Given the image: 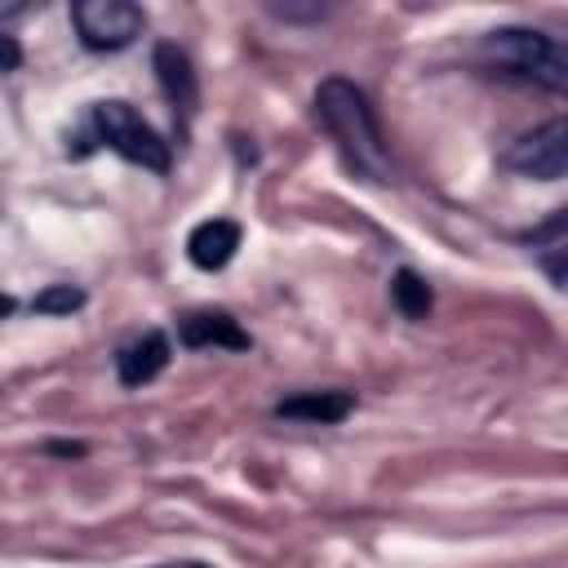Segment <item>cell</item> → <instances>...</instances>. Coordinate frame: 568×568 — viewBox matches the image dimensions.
I'll list each match as a JSON object with an SVG mask.
<instances>
[{
    "mask_svg": "<svg viewBox=\"0 0 568 568\" xmlns=\"http://www.w3.org/2000/svg\"><path fill=\"white\" fill-rule=\"evenodd\" d=\"M315 120L328 129V138L337 142V151L346 155V164L359 178H373V182H390L395 178L382 124H377L373 102H368V93L359 84H351L346 75L320 80V89H315Z\"/></svg>",
    "mask_w": 568,
    "mask_h": 568,
    "instance_id": "obj_1",
    "label": "cell"
},
{
    "mask_svg": "<svg viewBox=\"0 0 568 568\" xmlns=\"http://www.w3.org/2000/svg\"><path fill=\"white\" fill-rule=\"evenodd\" d=\"M93 146H106V151H115L120 160L142 164V169H151V173H169V164H173L169 142H164L129 102H120V98H106V102H93V106H89L84 138H80V146H75L71 155H89Z\"/></svg>",
    "mask_w": 568,
    "mask_h": 568,
    "instance_id": "obj_2",
    "label": "cell"
},
{
    "mask_svg": "<svg viewBox=\"0 0 568 568\" xmlns=\"http://www.w3.org/2000/svg\"><path fill=\"white\" fill-rule=\"evenodd\" d=\"M479 53L501 71V75H515V80H528L537 89H550V93H564L568 84V53L555 36L546 31H532V27H497L484 36Z\"/></svg>",
    "mask_w": 568,
    "mask_h": 568,
    "instance_id": "obj_3",
    "label": "cell"
},
{
    "mask_svg": "<svg viewBox=\"0 0 568 568\" xmlns=\"http://www.w3.org/2000/svg\"><path fill=\"white\" fill-rule=\"evenodd\" d=\"M71 27L89 53H120L142 36L146 9L129 0H80L71 4Z\"/></svg>",
    "mask_w": 568,
    "mask_h": 568,
    "instance_id": "obj_4",
    "label": "cell"
},
{
    "mask_svg": "<svg viewBox=\"0 0 568 568\" xmlns=\"http://www.w3.org/2000/svg\"><path fill=\"white\" fill-rule=\"evenodd\" d=\"M501 164L524 173V178H537V182H559L568 173V129H564V120H546L532 133L515 138L506 146Z\"/></svg>",
    "mask_w": 568,
    "mask_h": 568,
    "instance_id": "obj_5",
    "label": "cell"
},
{
    "mask_svg": "<svg viewBox=\"0 0 568 568\" xmlns=\"http://www.w3.org/2000/svg\"><path fill=\"white\" fill-rule=\"evenodd\" d=\"M151 67H155V80H160V89H164L182 133H186V124L195 115V102H200V84H195V67H191L186 49H178L173 40H160L151 49Z\"/></svg>",
    "mask_w": 568,
    "mask_h": 568,
    "instance_id": "obj_6",
    "label": "cell"
},
{
    "mask_svg": "<svg viewBox=\"0 0 568 568\" xmlns=\"http://www.w3.org/2000/svg\"><path fill=\"white\" fill-rule=\"evenodd\" d=\"M178 342L200 351V346H222V351H248L253 337L240 328V320L231 311H186L178 320Z\"/></svg>",
    "mask_w": 568,
    "mask_h": 568,
    "instance_id": "obj_7",
    "label": "cell"
},
{
    "mask_svg": "<svg viewBox=\"0 0 568 568\" xmlns=\"http://www.w3.org/2000/svg\"><path fill=\"white\" fill-rule=\"evenodd\" d=\"M164 368H169V337H164L160 328L133 337V342L120 346V355H115V377H120V386H146V382H155Z\"/></svg>",
    "mask_w": 568,
    "mask_h": 568,
    "instance_id": "obj_8",
    "label": "cell"
},
{
    "mask_svg": "<svg viewBox=\"0 0 568 568\" xmlns=\"http://www.w3.org/2000/svg\"><path fill=\"white\" fill-rule=\"evenodd\" d=\"M235 248H240V222L231 217H209L186 235V257L200 271H222L235 257Z\"/></svg>",
    "mask_w": 568,
    "mask_h": 568,
    "instance_id": "obj_9",
    "label": "cell"
},
{
    "mask_svg": "<svg viewBox=\"0 0 568 568\" xmlns=\"http://www.w3.org/2000/svg\"><path fill=\"white\" fill-rule=\"evenodd\" d=\"M351 413H355V395L351 390H297V395L275 404V417L311 422V426H337Z\"/></svg>",
    "mask_w": 568,
    "mask_h": 568,
    "instance_id": "obj_10",
    "label": "cell"
},
{
    "mask_svg": "<svg viewBox=\"0 0 568 568\" xmlns=\"http://www.w3.org/2000/svg\"><path fill=\"white\" fill-rule=\"evenodd\" d=\"M524 244L532 248V257H537V266L546 271V280H550L555 288H564V284H568V213H564V209L550 213L541 226H532V231L524 235Z\"/></svg>",
    "mask_w": 568,
    "mask_h": 568,
    "instance_id": "obj_11",
    "label": "cell"
},
{
    "mask_svg": "<svg viewBox=\"0 0 568 568\" xmlns=\"http://www.w3.org/2000/svg\"><path fill=\"white\" fill-rule=\"evenodd\" d=\"M390 302H395V311L404 320H426V311H430V284L413 266H399L390 275Z\"/></svg>",
    "mask_w": 568,
    "mask_h": 568,
    "instance_id": "obj_12",
    "label": "cell"
},
{
    "mask_svg": "<svg viewBox=\"0 0 568 568\" xmlns=\"http://www.w3.org/2000/svg\"><path fill=\"white\" fill-rule=\"evenodd\" d=\"M80 306H84V288H75V284H49L31 297V311H40V315H71Z\"/></svg>",
    "mask_w": 568,
    "mask_h": 568,
    "instance_id": "obj_13",
    "label": "cell"
},
{
    "mask_svg": "<svg viewBox=\"0 0 568 568\" xmlns=\"http://www.w3.org/2000/svg\"><path fill=\"white\" fill-rule=\"evenodd\" d=\"M266 9H271L275 18H284V22H320V18L328 13L324 4H288V0H284V4H280V0H266Z\"/></svg>",
    "mask_w": 568,
    "mask_h": 568,
    "instance_id": "obj_14",
    "label": "cell"
},
{
    "mask_svg": "<svg viewBox=\"0 0 568 568\" xmlns=\"http://www.w3.org/2000/svg\"><path fill=\"white\" fill-rule=\"evenodd\" d=\"M18 62H22V49H18V40L0 31V71H13Z\"/></svg>",
    "mask_w": 568,
    "mask_h": 568,
    "instance_id": "obj_15",
    "label": "cell"
},
{
    "mask_svg": "<svg viewBox=\"0 0 568 568\" xmlns=\"http://www.w3.org/2000/svg\"><path fill=\"white\" fill-rule=\"evenodd\" d=\"M44 453H58V457H84V444H75V439H53V444H44Z\"/></svg>",
    "mask_w": 568,
    "mask_h": 568,
    "instance_id": "obj_16",
    "label": "cell"
},
{
    "mask_svg": "<svg viewBox=\"0 0 568 568\" xmlns=\"http://www.w3.org/2000/svg\"><path fill=\"white\" fill-rule=\"evenodd\" d=\"M151 568H213L204 559H173V564H151Z\"/></svg>",
    "mask_w": 568,
    "mask_h": 568,
    "instance_id": "obj_17",
    "label": "cell"
},
{
    "mask_svg": "<svg viewBox=\"0 0 568 568\" xmlns=\"http://www.w3.org/2000/svg\"><path fill=\"white\" fill-rule=\"evenodd\" d=\"M13 311H18V302H13V297H9V293H0V320H9V315H13Z\"/></svg>",
    "mask_w": 568,
    "mask_h": 568,
    "instance_id": "obj_18",
    "label": "cell"
}]
</instances>
